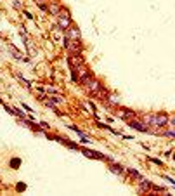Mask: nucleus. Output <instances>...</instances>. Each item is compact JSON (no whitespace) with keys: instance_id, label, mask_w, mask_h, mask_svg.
<instances>
[{"instance_id":"obj_17","label":"nucleus","mask_w":175,"mask_h":196,"mask_svg":"<svg viewBox=\"0 0 175 196\" xmlns=\"http://www.w3.org/2000/svg\"><path fill=\"white\" fill-rule=\"evenodd\" d=\"M49 101H52V102H54V104H57V102H62V97H59V96H56V97L49 99Z\"/></svg>"},{"instance_id":"obj_21","label":"nucleus","mask_w":175,"mask_h":196,"mask_svg":"<svg viewBox=\"0 0 175 196\" xmlns=\"http://www.w3.org/2000/svg\"><path fill=\"white\" fill-rule=\"evenodd\" d=\"M151 161H153V163H156V165H161V161H159L158 158H151Z\"/></svg>"},{"instance_id":"obj_12","label":"nucleus","mask_w":175,"mask_h":196,"mask_svg":"<svg viewBox=\"0 0 175 196\" xmlns=\"http://www.w3.org/2000/svg\"><path fill=\"white\" fill-rule=\"evenodd\" d=\"M109 170H111L113 174H118V175L123 174V167H121V165H116V163H113V165L109 167Z\"/></svg>"},{"instance_id":"obj_20","label":"nucleus","mask_w":175,"mask_h":196,"mask_svg":"<svg viewBox=\"0 0 175 196\" xmlns=\"http://www.w3.org/2000/svg\"><path fill=\"white\" fill-rule=\"evenodd\" d=\"M52 35H54V38H56V40H59V38H61V35H59V31H57V30H54V33H52Z\"/></svg>"},{"instance_id":"obj_1","label":"nucleus","mask_w":175,"mask_h":196,"mask_svg":"<svg viewBox=\"0 0 175 196\" xmlns=\"http://www.w3.org/2000/svg\"><path fill=\"white\" fill-rule=\"evenodd\" d=\"M62 45L68 49L69 54H80V52H81V42H80V40H68L64 37Z\"/></svg>"},{"instance_id":"obj_3","label":"nucleus","mask_w":175,"mask_h":196,"mask_svg":"<svg viewBox=\"0 0 175 196\" xmlns=\"http://www.w3.org/2000/svg\"><path fill=\"white\" fill-rule=\"evenodd\" d=\"M68 61H69V66H71V68H80V66H83V62H85V59H83L81 54H71Z\"/></svg>"},{"instance_id":"obj_15","label":"nucleus","mask_w":175,"mask_h":196,"mask_svg":"<svg viewBox=\"0 0 175 196\" xmlns=\"http://www.w3.org/2000/svg\"><path fill=\"white\" fill-rule=\"evenodd\" d=\"M128 175H132L134 179H137V180H140V179H142V175H140L137 170H134V168H128Z\"/></svg>"},{"instance_id":"obj_14","label":"nucleus","mask_w":175,"mask_h":196,"mask_svg":"<svg viewBox=\"0 0 175 196\" xmlns=\"http://www.w3.org/2000/svg\"><path fill=\"white\" fill-rule=\"evenodd\" d=\"M9 50H11V52L14 54V58H18V59H23V54H21V52H19V50H18V49H16V47H12V45H9Z\"/></svg>"},{"instance_id":"obj_2","label":"nucleus","mask_w":175,"mask_h":196,"mask_svg":"<svg viewBox=\"0 0 175 196\" xmlns=\"http://www.w3.org/2000/svg\"><path fill=\"white\" fill-rule=\"evenodd\" d=\"M57 18H59V21H57L59 28L66 31V30H68V28L71 26V18H69V14H68L66 11H62V12H59V16H57Z\"/></svg>"},{"instance_id":"obj_5","label":"nucleus","mask_w":175,"mask_h":196,"mask_svg":"<svg viewBox=\"0 0 175 196\" xmlns=\"http://www.w3.org/2000/svg\"><path fill=\"white\" fill-rule=\"evenodd\" d=\"M168 123V116L165 113H159V115H153V125L156 127H165Z\"/></svg>"},{"instance_id":"obj_6","label":"nucleus","mask_w":175,"mask_h":196,"mask_svg":"<svg viewBox=\"0 0 175 196\" xmlns=\"http://www.w3.org/2000/svg\"><path fill=\"white\" fill-rule=\"evenodd\" d=\"M87 90H89L90 94H94V96H96L99 90H101V82H99V80H92V78H90L89 82H87Z\"/></svg>"},{"instance_id":"obj_10","label":"nucleus","mask_w":175,"mask_h":196,"mask_svg":"<svg viewBox=\"0 0 175 196\" xmlns=\"http://www.w3.org/2000/svg\"><path fill=\"white\" fill-rule=\"evenodd\" d=\"M130 127L139 130V132H149V129H147L144 123H139V121H130Z\"/></svg>"},{"instance_id":"obj_7","label":"nucleus","mask_w":175,"mask_h":196,"mask_svg":"<svg viewBox=\"0 0 175 196\" xmlns=\"http://www.w3.org/2000/svg\"><path fill=\"white\" fill-rule=\"evenodd\" d=\"M66 38L68 40H80V30L77 26H69L66 30Z\"/></svg>"},{"instance_id":"obj_4","label":"nucleus","mask_w":175,"mask_h":196,"mask_svg":"<svg viewBox=\"0 0 175 196\" xmlns=\"http://www.w3.org/2000/svg\"><path fill=\"white\" fill-rule=\"evenodd\" d=\"M77 70V77H78V82H81V83H87L89 80L92 78V75L89 73V70H83L81 66L80 68H75Z\"/></svg>"},{"instance_id":"obj_11","label":"nucleus","mask_w":175,"mask_h":196,"mask_svg":"<svg viewBox=\"0 0 175 196\" xmlns=\"http://www.w3.org/2000/svg\"><path fill=\"white\" fill-rule=\"evenodd\" d=\"M118 116L123 118V120H128V118L134 116V111H130V109H120V111H118Z\"/></svg>"},{"instance_id":"obj_22","label":"nucleus","mask_w":175,"mask_h":196,"mask_svg":"<svg viewBox=\"0 0 175 196\" xmlns=\"http://www.w3.org/2000/svg\"><path fill=\"white\" fill-rule=\"evenodd\" d=\"M166 180H168V182H170V184H172V186H174V187H175V180H174V179H170V177H166Z\"/></svg>"},{"instance_id":"obj_13","label":"nucleus","mask_w":175,"mask_h":196,"mask_svg":"<svg viewBox=\"0 0 175 196\" xmlns=\"http://www.w3.org/2000/svg\"><path fill=\"white\" fill-rule=\"evenodd\" d=\"M49 11H50L52 14H56V16H59V12H61V9H59L57 4H52V5H49Z\"/></svg>"},{"instance_id":"obj_18","label":"nucleus","mask_w":175,"mask_h":196,"mask_svg":"<svg viewBox=\"0 0 175 196\" xmlns=\"http://www.w3.org/2000/svg\"><path fill=\"white\" fill-rule=\"evenodd\" d=\"M165 136H166V137H175V129L168 130V132H165Z\"/></svg>"},{"instance_id":"obj_23","label":"nucleus","mask_w":175,"mask_h":196,"mask_svg":"<svg viewBox=\"0 0 175 196\" xmlns=\"http://www.w3.org/2000/svg\"><path fill=\"white\" fill-rule=\"evenodd\" d=\"M172 127H174V129H175V116L172 118Z\"/></svg>"},{"instance_id":"obj_9","label":"nucleus","mask_w":175,"mask_h":196,"mask_svg":"<svg viewBox=\"0 0 175 196\" xmlns=\"http://www.w3.org/2000/svg\"><path fill=\"white\" fill-rule=\"evenodd\" d=\"M151 186H153V184H151L149 180H146V179H140V180H139V191H140V193H142V191L146 193L147 189H151Z\"/></svg>"},{"instance_id":"obj_19","label":"nucleus","mask_w":175,"mask_h":196,"mask_svg":"<svg viewBox=\"0 0 175 196\" xmlns=\"http://www.w3.org/2000/svg\"><path fill=\"white\" fill-rule=\"evenodd\" d=\"M16 189H18V191H24V189H26V184H18Z\"/></svg>"},{"instance_id":"obj_8","label":"nucleus","mask_w":175,"mask_h":196,"mask_svg":"<svg viewBox=\"0 0 175 196\" xmlns=\"http://www.w3.org/2000/svg\"><path fill=\"white\" fill-rule=\"evenodd\" d=\"M83 155H85V156H90V158H97V160H109L108 156L101 155L97 151H89V149H83Z\"/></svg>"},{"instance_id":"obj_16","label":"nucleus","mask_w":175,"mask_h":196,"mask_svg":"<svg viewBox=\"0 0 175 196\" xmlns=\"http://www.w3.org/2000/svg\"><path fill=\"white\" fill-rule=\"evenodd\" d=\"M19 165H21L19 158H12V160H11V167H12V168H19Z\"/></svg>"}]
</instances>
